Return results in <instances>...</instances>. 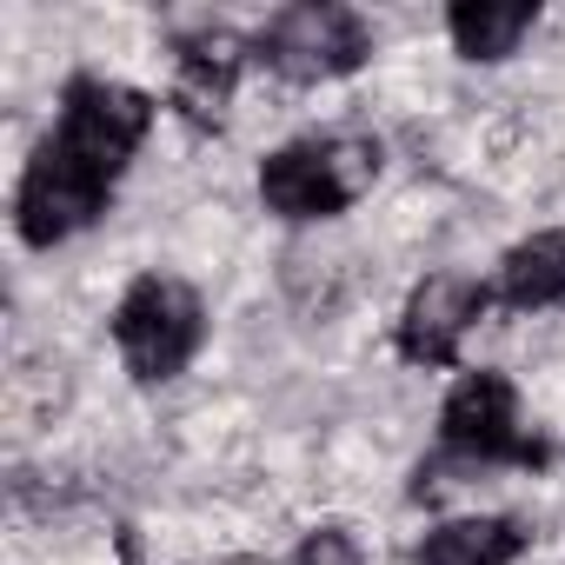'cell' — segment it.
I'll return each mask as SVG.
<instances>
[{"label":"cell","mask_w":565,"mask_h":565,"mask_svg":"<svg viewBox=\"0 0 565 565\" xmlns=\"http://www.w3.org/2000/svg\"><path fill=\"white\" fill-rule=\"evenodd\" d=\"M153 127V100L127 81H100V74H74L61 87V120L54 134L34 147L21 193H14V226L28 246H61L74 233H87L120 173L134 167L140 140Z\"/></svg>","instance_id":"1"},{"label":"cell","mask_w":565,"mask_h":565,"mask_svg":"<svg viewBox=\"0 0 565 565\" xmlns=\"http://www.w3.org/2000/svg\"><path fill=\"white\" fill-rule=\"evenodd\" d=\"M380 180V140L366 134H307L259 160V200L279 220H333L366 200Z\"/></svg>","instance_id":"2"},{"label":"cell","mask_w":565,"mask_h":565,"mask_svg":"<svg viewBox=\"0 0 565 565\" xmlns=\"http://www.w3.org/2000/svg\"><path fill=\"white\" fill-rule=\"evenodd\" d=\"M200 340H206V307L173 273H140L114 307V347H120V360L140 386L180 380L193 366Z\"/></svg>","instance_id":"3"},{"label":"cell","mask_w":565,"mask_h":565,"mask_svg":"<svg viewBox=\"0 0 565 565\" xmlns=\"http://www.w3.org/2000/svg\"><path fill=\"white\" fill-rule=\"evenodd\" d=\"M373 54V28L353 8L333 0H307V8H279L259 34H253V61L273 67L294 87H320V81H347L360 74Z\"/></svg>","instance_id":"4"},{"label":"cell","mask_w":565,"mask_h":565,"mask_svg":"<svg viewBox=\"0 0 565 565\" xmlns=\"http://www.w3.org/2000/svg\"><path fill=\"white\" fill-rule=\"evenodd\" d=\"M439 452L459 466H545L552 446L519 426V393L499 373H466L439 406Z\"/></svg>","instance_id":"5"},{"label":"cell","mask_w":565,"mask_h":565,"mask_svg":"<svg viewBox=\"0 0 565 565\" xmlns=\"http://www.w3.org/2000/svg\"><path fill=\"white\" fill-rule=\"evenodd\" d=\"M492 287L472 273H426L399 307V360L413 366H459L466 333L486 320Z\"/></svg>","instance_id":"6"},{"label":"cell","mask_w":565,"mask_h":565,"mask_svg":"<svg viewBox=\"0 0 565 565\" xmlns=\"http://www.w3.org/2000/svg\"><path fill=\"white\" fill-rule=\"evenodd\" d=\"M246 61H253V41H239L220 21H200V28L173 34V107L193 127H220Z\"/></svg>","instance_id":"7"},{"label":"cell","mask_w":565,"mask_h":565,"mask_svg":"<svg viewBox=\"0 0 565 565\" xmlns=\"http://www.w3.org/2000/svg\"><path fill=\"white\" fill-rule=\"evenodd\" d=\"M532 545V532L519 519H499V512H479V519H446L419 539L413 565H512L519 552Z\"/></svg>","instance_id":"8"},{"label":"cell","mask_w":565,"mask_h":565,"mask_svg":"<svg viewBox=\"0 0 565 565\" xmlns=\"http://www.w3.org/2000/svg\"><path fill=\"white\" fill-rule=\"evenodd\" d=\"M499 300H505L512 313L565 307V226L532 233V239H519V246L499 259Z\"/></svg>","instance_id":"9"},{"label":"cell","mask_w":565,"mask_h":565,"mask_svg":"<svg viewBox=\"0 0 565 565\" xmlns=\"http://www.w3.org/2000/svg\"><path fill=\"white\" fill-rule=\"evenodd\" d=\"M539 28V8L532 0H512V8H472V0H459V8L446 14V34H452V47L466 54V61H505V54H519V41Z\"/></svg>","instance_id":"10"},{"label":"cell","mask_w":565,"mask_h":565,"mask_svg":"<svg viewBox=\"0 0 565 565\" xmlns=\"http://www.w3.org/2000/svg\"><path fill=\"white\" fill-rule=\"evenodd\" d=\"M294 565H366V552H360V539H353L347 525H320V532L300 539Z\"/></svg>","instance_id":"11"},{"label":"cell","mask_w":565,"mask_h":565,"mask_svg":"<svg viewBox=\"0 0 565 565\" xmlns=\"http://www.w3.org/2000/svg\"><path fill=\"white\" fill-rule=\"evenodd\" d=\"M220 565H266V558H253V552H239V558H220Z\"/></svg>","instance_id":"12"}]
</instances>
